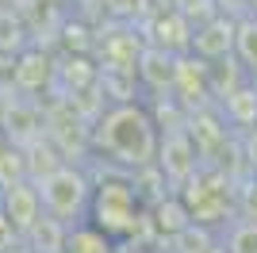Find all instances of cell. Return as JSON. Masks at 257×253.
<instances>
[{
    "mask_svg": "<svg viewBox=\"0 0 257 253\" xmlns=\"http://www.w3.org/2000/svg\"><path fill=\"white\" fill-rule=\"evenodd\" d=\"M142 4H146V0H104V8L111 12L115 20H135L142 12Z\"/></svg>",
    "mask_w": 257,
    "mask_h": 253,
    "instance_id": "44dd1931",
    "label": "cell"
},
{
    "mask_svg": "<svg viewBox=\"0 0 257 253\" xmlns=\"http://www.w3.org/2000/svg\"><path fill=\"white\" fill-rule=\"evenodd\" d=\"M0 111H4V92H0Z\"/></svg>",
    "mask_w": 257,
    "mask_h": 253,
    "instance_id": "484cf974",
    "label": "cell"
},
{
    "mask_svg": "<svg viewBox=\"0 0 257 253\" xmlns=\"http://www.w3.org/2000/svg\"><path fill=\"white\" fill-rule=\"evenodd\" d=\"M234 58L246 65V73H257V20L234 23Z\"/></svg>",
    "mask_w": 257,
    "mask_h": 253,
    "instance_id": "d6986e66",
    "label": "cell"
},
{
    "mask_svg": "<svg viewBox=\"0 0 257 253\" xmlns=\"http://www.w3.org/2000/svg\"><path fill=\"white\" fill-rule=\"evenodd\" d=\"M62 253H115V238L111 234H104L96 226V222H77V226H69L65 230V245Z\"/></svg>",
    "mask_w": 257,
    "mask_h": 253,
    "instance_id": "2e32d148",
    "label": "cell"
},
{
    "mask_svg": "<svg viewBox=\"0 0 257 253\" xmlns=\"http://www.w3.org/2000/svg\"><path fill=\"white\" fill-rule=\"evenodd\" d=\"M0 211H4V219L12 222V230L23 238V234L35 226V219L43 215L39 184H35L31 177H20V180H12V184H4V188H0Z\"/></svg>",
    "mask_w": 257,
    "mask_h": 253,
    "instance_id": "277c9868",
    "label": "cell"
},
{
    "mask_svg": "<svg viewBox=\"0 0 257 253\" xmlns=\"http://www.w3.org/2000/svg\"><path fill=\"white\" fill-rule=\"evenodd\" d=\"M135 73H139V84L146 92H165L173 88V73H177V54L161 50V46H146L139 54V65H135Z\"/></svg>",
    "mask_w": 257,
    "mask_h": 253,
    "instance_id": "8fae6325",
    "label": "cell"
},
{
    "mask_svg": "<svg viewBox=\"0 0 257 253\" xmlns=\"http://www.w3.org/2000/svg\"><path fill=\"white\" fill-rule=\"evenodd\" d=\"M181 200L188 203V211H192V222H200V226H207V222H219V215L226 211V192L219 180H207L200 177V169H196L192 177L181 184Z\"/></svg>",
    "mask_w": 257,
    "mask_h": 253,
    "instance_id": "52a82bcc",
    "label": "cell"
},
{
    "mask_svg": "<svg viewBox=\"0 0 257 253\" xmlns=\"http://www.w3.org/2000/svg\"><path fill=\"white\" fill-rule=\"evenodd\" d=\"M65 230H69L65 222H58L54 215H46V211H43V215L35 219V226L23 234V242L31 245L35 253H62V245H65Z\"/></svg>",
    "mask_w": 257,
    "mask_h": 253,
    "instance_id": "e0dca14e",
    "label": "cell"
},
{
    "mask_svg": "<svg viewBox=\"0 0 257 253\" xmlns=\"http://www.w3.org/2000/svg\"><path fill=\"white\" fill-rule=\"evenodd\" d=\"M35 4H46V8H58V4H62V0H35Z\"/></svg>",
    "mask_w": 257,
    "mask_h": 253,
    "instance_id": "d4e9b609",
    "label": "cell"
},
{
    "mask_svg": "<svg viewBox=\"0 0 257 253\" xmlns=\"http://www.w3.org/2000/svg\"><path fill=\"white\" fill-rule=\"evenodd\" d=\"M96 46H100V65H127V69H135V65H139V54L146 50L142 35L131 31V27H123V31H115V35H100Z\"/></svg>",
    "mask_w": 257,
    "mask_h": 253,
    "instance_id": "4fadbf2b",
    "label": "cell"
},
{
    "mask_svg": "<svg viewBox=\"0 0 257 253\" xmlns=\"http://www.w3.org/2000/svg\"><path fill=\"white\" fill-rule=\"evenodd\" d=\"M150 222H154L158 234L177 238V234H184L192 226V211H188V203L181 200V192H177V196H161V200L150 203Z\"/></svg>",
    "mask_w": 257,
    "mask_h": 253,
    "instance_id": "9a60e30c",
    "label": "cell"
},
{
    "mask_svg": "<svg viewBox=\"0 0 257 253\" xmlns=\"http://www.w3.org/2000/svg\"><path fill=\"white\" fill-rule=\"evenodd\" d=\"M226 253H257V222H238L226 238Z\"/></svg>",
    "mask_w": 257,
    "mask_h": 253,
    "instance_id": "ffe728a7",
    "label": "cell"
},
{
    "mask_svg": "<svg viewBox=\"0 0 257 253\" xmlns=\"http://www.w3.org/2000/svg\"><path fill=\"white\" fill-rule=\"evenodd\" d=\"M54 84V62L50 54L35 50V46H23L16 54V92H43Z\"/></svg>",
    "mask_w": 257,
    "mask_h": 253,
    "instance_id": "7c38bea8",
    "label": "cell"
},
{
    "mask_svg": "<svg viewBox=\"0 0 257 253\" xmlns=\"http://www.w3.org/2000/svg\"><path fill=\"white\" fill-rule=\"evenodd\" d=\"M0 253H35V249H31V245H4Z\"/></svg>",
    "mask_w": 257,
    "mask_h": 253,
    "instance_id": "603a6c76",
    "label": "cell"
},
{
    "mask_svg": "<svg viewBox=\"0 0 257 253\" xmlns=\"http://www.w3.org/2000/svg\"><path fill=\"white\" fill-rule=\"evenodd\" d=\"M39 184V196H43V211L54 215L65 226H77V222L88 219V200H92V177H88L81 165L73 161H62L58 169H50L46 177L35 180Z\"/></svg>",
    "mask_w": 257,
    "mask_h": 253,
    "instance_id": "3957f363",
    "label": "cell"
},
{
    "mask_svg": "<svg viewBox=\"0 0 257 253\" xmlns=\"http://www.w3.org/2000/svg\"><path fill=\"white\" fill-rule=\"evenodd\" d=\"M223 115L234 126H257V84H238L230 96H223Z\"/></svg>",
    "mask_w": 257,
    "mask_h": 253,
    "instance_id": "ac0fdd59",
    "label": "cell"
},
{
    "mask_svg": "<svg viewBox=\"0 0 257 253\" xmlns=\"http://www.w3.org/2000/svg\"><path fill=\"white\" fill-rule=\"evenodd\" d=\"M0 126L8 135L12 146H31L35 138L46 135V111H39L35 100H4V111H0Z\"/></svg>",
    "mask_w": 257,
    "mask_h": 253,
    "instance_id": "5b68a950",
    "label": "cell"
},
{
    "mask_svg": "<svg viewBox=\"0 0 257 253\" xmlns=\"http://www.w3.org/2000/svg\"><path fill=\"white\" fill-rule=\"evenodd\" d=\"M192 54H200L204 62L230 58V54H234V23L226 20V16H207L204 23H196Z\"/></svg>",
    "mask_w": 257,
    "mask_h": 253,
    "instance_id": "ba28073f",
    "label": "cell"
},
{
    "mask_svg": "<svg viewBox=\"0 0 257 253\" xmlns=\"http://www.w3.org/2000/svg\"><path fill=\"white\" fill-rule=\"evenodd\" d=\"M88 142H92V154H104L111 165L135 173V169L158 161L161 126L142 100L104 104L88 126Z\"/></svg>",
    "mask_w": 257,
    "mask_h": 253,
    "instance_id": "6da1fadb",
    "label": "cell"
},
{
    "mask_svg": "<svg viewBox=\"0 0 257 253\" xmlns=\"http://www.w3.org/2000/svg\"><path fill=\"white\" fill-rule=\"evenodd\" d=\"M88 222H96L104 234H111L115 242L123 238H139L150 226V207L142 200L135 177H96L92 180V200H88Z\"/></svg>",
    "mask_w": 257,
    "mask_h": 253,
    "instance_id": "7a4b0ae2",
    "label": "cell"
},
{
    "mask_svg": "<svg viewBox=\"0 0 257 253\" xmlns=\"http://www.w3.org/2000/svg\"><path fill=\"white\" fill-rule=\"evenodd\" d=\"M158 169L165 173L169 188H181L196 173V142L184 131H165L161 146H158Z\"/></svg>",
    "mask_w": 257,
    "mask_h": 253,
    "instance_id": "8992f818",
    "label": "cell"
},
{
    "mask_svg": "<svg viewBox=\"0 0 257 253\" xmlns=\"http://www.w3.org/2000/svg\"><path fill=\"white\" fill-rule=\"evenodd\" d=\"M154 46H161V50L169 54H184L192 50V23H188V16L184 12H165V16H158L154 20Z\"/></svg>",
    "mask_w": 257,
    "mask_h": 253,
    "instance_id": "5bb4252c",
    "label": "cell"
},
{
    "mask_svg": "<svg viewBox=\"0 0 257 253\" xmlns=\"http://www.w3.org/2000/svg\"><path fill=\"white\" fill-rule=\"evenodd\" d=\"M96 77H100V65L88 58V54H65L62 62L54 65V84L62 96H81L88 88H96Z\"/></svg>",
    "mask_w": 257,
    "mask_h": 253,
    "instance_id": "30bf717a",
    "label": "cell"
},
{
    "mask_svg": "<svg viewBox=\"0 0 257 253\" xmlns=\"http://www.w3.org/2000/svg\"><path fill=\"white\" fill-rule=\"evenodd\" d=\"M8 146H12V142H8V135H4V126H0V154H4Z\"/></svg>",
    "mask_w": 257,
    "mask_h": 253,
    "instance_id": "cb8c5ba5",
    "label": "cell"
},
{
    "mask_svg": "<svg viewBox=\"0 0 257 253\" xmlns=\"http://www.w3.org/2000/svg\"><path fill=\"white\" fill-rule=\"evenodd\" d=\"M173 92L184 104H192L196 96H211V62H204L200 54L184 50L177 54V73H173Z\"/></svg>",
    "mask_w": 257,
    "mask_h": 253,
    "instance_id": "9c48e42d",
    "label": "cell"
},
{
    "mask_svg": "<svg viewBox=\"0 0 257 253\" xmlns=\"http://www.w3.org/2000/svg\"><path fill=\"white\" fill-rule=\"evenodd\" d=\"M115 253H150V245L139 238H123V242H115Z\"/></svg>",
    "mask_w": 257,
    "mask_h": 253,
    "instance_id": "7402d4cb",
    "label": "cell"
}]
</instances>
